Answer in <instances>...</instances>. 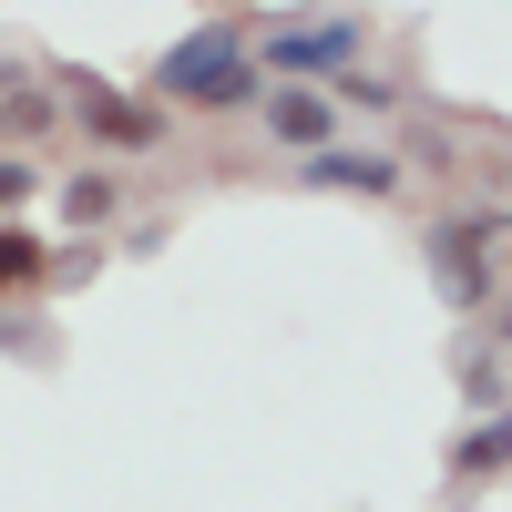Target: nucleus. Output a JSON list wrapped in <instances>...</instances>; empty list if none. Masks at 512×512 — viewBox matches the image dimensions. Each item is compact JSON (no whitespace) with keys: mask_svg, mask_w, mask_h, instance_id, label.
Masks as SVG:
<instances>
[{"mask_svg":"<svg viewBox=\"0 0 512 512\" xmlns=\"http://www.w3.org/2000/svg\"><path fill=\"white\" fill-rule=\"evenodd\" d=\"M256 52H246V21H205L185 41H164L154 62V113H256Z\"/></svg>","mask_w":512,"mask_h":512,"instance_id":"1","label":"nucleus"},{"mask_svg":"<svg viewBox=\"0 0 512 512\" xmlns=\"http://www.w3.org/2000/svg\"><path fill=\"white\" fill-rule=\"evenodd\" d=\"M256 52V82H308V93H338L359 62H369V21L349 11H267L246 31Z\"/></svg>","mask_w":512,"mask_h":512,"instance_id":"2","label":"nucleus"},{"mask_svg":"<svg viewBox=\"0 0 512 512\" xmlns=\"http://www.w3.org/2000/svg\"><path fill=\"white\" fill-rule=\"evenodd\" d=\"M431 277H441L451 308H492V287H502V205L431 216Z\"/></svg>","mask_w":512,"mask_h":512,"instance_id":"3","label":"nucleus"},{"mask_svg":"<svg viewBox=\"0 0 512 512\" xmlns=\"http://www.w3.org/2000/svg\"><path fill=\"white\" fill-rule=\"evenodd\" d=\"M308 195H369V205H390L400 185H410V154H390V144H359V134H338L328 154H308V164H287Z\"/></svg>","mask_w":512,"mask_h":512,"instance_id":"4","label":"nucleus"},{"mask_svg":"<svg viewBox=\"0 0 512 512\" xmlns=\"http://www.w3.org/2000/svg\"><path fill=\"white\" fill-rule=\"evenodd\" d=\"M256 134H267L287 164H308V154H328L338 134H349V113H338L328 93H308V82H267V93H256Z\"/></svg>","mask_w":512,"mask_h":512,"instance_id":"5","label":"nucleus"},{"mask_svg":"<svg viewBox=\"0 0 512 512\" xmlns=\"http://www.w3.org/2000/svg\"><path fill=\"white\" fill-rule=\"evenodd\" d=\"M72 113L93 123L103 144H123V154H164V134H175V123H164L154 103H134V93H103L93 72H72Z\"/></svg>","mask_w":512,"mask_h":512,"instance_id":"6","label":"nucleus"},{"mask_svg":"<svg viewBox=\"0 0 512 512\" xmlns=\"http://www.w3.org/2000/svg\"><path fill=\"white\" fill-rule=\"evenodd\" d=\"M52 123H62V93H52L41 72H21V62H11V82H0V134H11V144H41Z\"/></svg>","mask_w":512,"mask_h":512,"instance_id":"7","label":"nucleus"},{"mask_svg":"<svg viewBox=\"0 0 512 512\" xmlns=\"http://www.w3.org/2000/svg\"><path fill=\"white\" fill-rule=\"evenodd\" d=\"M451 482H461V492H492V482H502V420H472V431H461Z\"/></svg>","mask_w":512,"mask_h":512,"instance_id":"8","label":"nucleus"},{"mask_svg":"<svg viewBox=\"0 0 512 512\" xmlns=\"http://www.w3.org/2000/svg\"><path fill=\"white\" fill-rule=\"evenodd\" d=\"M11 287H52V246H41L31 226H0V297Z\"/></svg>","mask_w":512,"mask_h":512,"instance_id":"9","label":"nucleus"},{"mask_svg":"<svg viewBox=\"0 0 512 512\" xmlns=\"http://www.w3.org/2000/svg\"><path fill=\"white\" fill-rule=\"evenodd\" d=\"M113 205H123V185H113V175H103V164H93V175H72V185H62V216H72V226H82V236H93V226H103V216H113Z\"/></svg>","mask_w":512,"mask_h":512,"instance_id":"10","label":"nucleus"},{"mask_svg":"<svg viewBox=\"0 0 512 512\" xmlns=\"http://www.w3.org/2000/svg\"><path fill=\"white\" fill-rule=\"evenodd\" d=\"M461 379H472V410L502 420V359H492V338H472V349H461Z\"/></svg>","mask_w":512,"mask_h":512,"instance_id":"11","label":"nucleus"},{"mask_svg":"<svg viewBox=\"0 0 512 512\" xmlns=\"http://www.w3.org/2000/svg\"><path fill=\"white\" fill-rule=\"evenodd\" d=\"M31 195H41V154H0V226H11Z\"/></svg>","mask_w":512,"mask_h":512,"instance_id":"12","label":"nucleus"}]
</instances>
